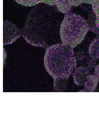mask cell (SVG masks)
<instances>
[{"label":"cell","instance_id":"cell-10","mask_svg":"<svg viewBox=\"0 0 99 135\" xmlns=\"http://www.w3.org/2000/svg\"><path fill=\"white\" fill-rule=\"evenodd\" d=\"M14 1L20 5L26 7L34 6L41 3V0H14Z\"/></svg>","mask_w":99,"mask_h":135},{"label":"cell","instance_id":"cell-15","mask_svg":"<svg viewBox=\"0 0 99 135\" xmlns=\"http://www.w3.org/2000/svg\"><path fill=\"white\" fill-rule=\"evenodd\" d=\"M96 0H83V3L89 4H93Z\"/></svg>","mask_w":99,"mask_h":135},{"label":"cell","instance_id":"cell-12","mask_svg":"<svg viewBox=\"0 0 99 135\" xmlns=\"http://www.w3.org/2000/svg\"><path fill=\"white\" fill-rule=\"evenodd\" d=\"M93 10L96 16H99V0H96L93 4Z\"/></svg>","mask_w":99,"mask_h":135},{"label":"cell","instance_id":"cell-7","mask_svg":"<svg viewBox=\"0 0 99 135\" xmlns=\"http://www.w3.org/2000/svg\"><path fill=\"white\" fill-rule=\"evenodd\" d=\"M88 53L94 59H99V38H96L89 46Z\"/></svg>","mask_w":99,"mask_h":135},{"label":"cell","instance_id":"cell-3","mask_svg":"<svg viewBox=\"0 0 99 135\" xmlns=\"http://www.w3.org/2000/svg\"><path fill=\"white\" fill-rule=\"evenodd\" d=\"M89 29L88 23L81 16L67 14L61 25V40L65 45L75 48L84 40Z\"/></svg>","mask_w":99,"mask_h":135},{"label":"cell","instance_id":"cell-4","mask_svg":"<svg viewBox=\"0 0 99 135\" xmlns=\"http://www.w3.org/2000/svg\"><path fill=\"white\" fill-rule=\"evenodd\" d=\"M22 32L20 30L8 21H4L3 25V44H10L21 36Z\"/></svg>","mask_w":99,"mask_h":135},{"label":"cell","instance_id":"cell-5","mask_svg":"<svg viewBox=\"0 0 99 135\" xmlns=\"http://www.w3.org/2000/svg\"><path fill=\"white\" fill-rule=\"evenodd\" d=\"M90 75V71L86 67H80L73 74V79L75 85H84Z\"/></svg>","mask_w":99,"mask_h":135},{"label":"cell","instance_id":"cell-14","mask_svg":"<svg viewBox=\"0 0 99 135\" xmlns=\"http://www.w3.org/2000/svg\"><path fill=\"white\" fill-rule=\"evenodd\" d=\"M94 75L96 76L97 78H99V65H97L95 67V69H94Z\"/></svg>","mask_w":99,"mask_h":135},{"label":"cell","instance_id":"cell-9","mask_svg":"<svg viewBox=\"0 0 99 135\" xmlns=\"http://www.w3.org/2000/svg\"><path fill=\"white\" fill-rule=\"evenodd\" d=\"M68 79H55L54 88L57 91H63L66 89Z\"/></svg>","mask_w":99,"mask_h":135},{"label":"cell","instance_id":"cell-16","mask_svg":"<svg viewBox=\"0 0 99 135\" xmlns=\"http://www.w3.org/2000/svg\"><path fill=\"white\" fill-rule=\"evenodd\" d=\"M95 24L97 26V27L99 28V16H96Z\"/></svg>","mask_w":99,"mask_h":135},{"label":"cell","instance_id":"cell-8","mask_svg":"<svg viewBox=\"0 0 99 135\" xmlns=\"http://www.w3.org/2000/svg\"><path fill=\"white\" fill-rule=\"evenodd\" d=\"M56 6L58 10L65 15L70 13L72 7L69 3L68 0H59Z\"/></svg>","mask_w":99,"mask_h":135},{"label":"cell","instance_id":"cell-6","mask_svg":"<svg viewBox=\"0 0 99 135\" xmlns=\"http://www.w3.org/2000/svg\"><path fill=\"white\" fill-rule=\"evenodd\" d=\"M99 78L94 74H90L87 80L84 84V90H80V92H93L96 90L98 85Z\"/></svg>","mask_w":99,"mask_h":135},{"label":"cell","instance_id":"cell-13","mask_svg":"<svg viewBox=\"0 0 99 135\" xmlns=\"http://www.w3.org/2000/svg\"><path fill=\"white\" fill-rule=\"evenodd\" d=\"M68 2L72 6H78L83 3V0H68Z\"/></svg>","mask_w":99,"mask_h":135},{"label":"cell","instance_id":"cell-1","mask_svg":"<svg viewBox=\"0 0 99 135\" xmlns=\"http://www.w3.org/2000/svg\"><path fill=\"white\" fill-rule=\"evenodd\" d=\"M59 12L58 9L46 4H38L32 9L22 32L27 43L46 49L59 44L62 22Z\"/></svg>","mask_w":99,"mask_h":135},{"label":"cell","instance_id":"cell-11","mask_svg":"<svg viewBox=\"0 0 99 135\" xmlns=\"http://www.w3.org/2000/svg\"><path fill=\"white\" fill-rule=\"evenodd\" d=\"M59 0H41V3L46 4L49 6H56Z\"/></svg>","mask_w":99,"mask_h":135},{"label":"cell","instance_id":"cell-2","mask_svg":"<svg viewBox=\"0 0 99 135\" xmlns=\"http://www.w3.org/2000/svg\"><path fill=\"white\" fill-rule=\"evenodd\" d=\"M73 48L63 43L46 49L44 57L45 69L54 79H68L77 66Z\"/></svg>","mask_w":99,"mask_h":135}]
</instances>
